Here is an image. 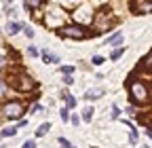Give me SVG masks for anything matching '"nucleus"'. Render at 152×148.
Listing matches in <instances>:
<instances>
[{
    "instance_id": "f257e3e1",
    "label": "nucleus",
    "mask_w": 152,
    "mask_h": 148,
    "mask_svg": "<svg viewBox=\"0 0 152 148\" xmlns=\"http://www.w3.org/2000/svg\"><path fill=\"white\" fill-rule=\"evenodd\" d=\"M7 85H9L11 89H15V91H23V93H30V91H34V87H36L34 78L30 76L28 72H23L21 68L9 70V74H7Z\"/></svg>"
},
{
    "instance_id": "f03ea898",
    "label": "nucleus",
    "mask_w": 152,
    "mask_h": 148,
    "mask_svg": "<svg viewBox=\"0 0 152 148\" xmlns=\"http://www.w3.org/2000/svg\"><path fill=\"white\" fill-rule=\"evenodd\" d=\"M127 91H129V97L133 104H137V106H144V104H150L152 100V93H150V89L144 81H135V78H129L127 81Z\"/></svg>"
},
{
    "instance_id": "7ed1b4c3",
    "label": "nucleus",
    "mask_w": 152,
    "mask_h": 148,
    "mask_svg": "<svg viewBox=\"0 0 152 148\" xmlns=\"http://www.w3.org/2000/svg\"><path fill=\"white\" fill-rule=\"evenodd\" d=\"M57 34L61 36V38H72V40H85L89 36H95L97 32H89L85 26L80 23H68V26H61L57 30Z\"/></svg>"
},
{
    "instance_id": "20e7f679",
    "label": "nucleus",
    "mask_w": 152,
    "mask_h": 148,
    "mask_svg": "<svg viewBox=\"0 0 152 148\" xmlns=\"http://www.w3.org/2000/svg\"><path fill=\"white\" fill-rule=\"evenodd\" d=\"M93 19H95V28H97V32H108V30H112V28H114V23H116L114 15H112L108 9L99 11V15H95Z\"/></svg>"
},
{
    "instance_id": "39448f33",
    "label": "nucleus",
    "mask_w": 152,
    "mask_h": 148,
    "mask_svg": "<svg viewBox=\"0 0 152 148\" xmlns=\"http://www.w3.org/2000/svg\"><path fill=\"white\" fill-rule=\"evenodd\" d=\"M26 112V106L21 102H17V100H11V102H4L2 104V114L7 119H19Z\"/></svg>"
},
{
    "instance_id": "423d86ee",
    "label": "nucleus",
    "mask_w": 152,
    "mask_h": 148,
    "mask_svg": "<svg viewBox=\"0 0 152 148\" xmlns=\"http://www.w3.org/2000/svg\"><path fill=\"white\" fill-rule=\"evenodd\" d=\"M93 11H91V7H78L74 13H72V19L76 21V23H80V26H87V23H91L93 21Z\"/></svg>"
},
{
    "instance_id": "0eeeda50",
    "label": "nucleus",
    "mask_w": 152,
    "mask_h": 148,
    "mask_svg": "<svg viewBox=\"0 0 152 148\" xmlns=\"http://www.w3.org/2000/svg\"><path fill=\"white\" fill-rule=\"evenodd\" d=\"M129 7H131V13L146 15V13H152V0H129Z\"/></svg>"
},
{
    "instance_id": "6e6552de",
    "label": "nucleus",
    "mask_w": 152,
    "mask_h": 148,
    "mask_svg": "<svg viewBox=\"0 0 152 148\" xmlns=\"http://www.w3.org/2000/svg\"><path fill=\"white\" fill-rule=\"evenodd\" d=\"M53 11H55V26L61 28V21L66 19V13H64L61 9H53ZM47 23H49V26L53 23V13H51V9L47 11Z\"/></svg>"
},
{
    "instance_id": "1a4fd4ad",
    "label": "nucleus",
    "mask_w": 152,
    "mask_h": 148,
    "mask_svg": "<svg viewBox=\"0 0 152 148\" xmlns=\"http://www.w3.org/2000/svg\"><path fill=\"white\" fill-rule=\"evenodd\" d=\"M140 70H144V72H150V74H152V51H150L148 55H144V57L140 59Z\"/></svg>"
},
{
    "instance_id": "9d476101",
    "label": "nucleus",
    "mask_w": 152,
    "mask_h": 148,
    "mask_svg": "<svg viewBox=\"0 0 152 148\" xmlns=\"http://www.w3.org/2000/svg\"><path fill=\"white\" fill-rule=\"evenodd\" d=\"M102 95H104V89H87L85 91V100H89V102L99 100Z\"/></svg>"
},
{
    "instance_id": "9b49d317",
    "label": "nucleus",
    "mask_w": 152,
    "mask_h": 148,
    "mask_svg": "<svg viewBox=\"0 0 152 148\" xmlns=\"http://www.w3.org/2000/svg\"><path fill=\"white\" fill-rule=\"evenodd\" d=\"M104 45H110V47H118V45H123V32H116L114 36H110V38H108Z\"/></svg>"
},
{
    "instance_id": "f8f14e48",
    "label": "nucleus",
    "mask_w": 152,
    "mask_h": 148,
    "mask_svg": "<svg viewBox=\"0 0 152 148\" xmlns=\"http://www.w3.org/2000/svg\"><path fill=\"white\" fill-rule=\"evenodd\" d=\"M40 4H42V0H23V7H26L28 11H36Z\"/></svg>"
},
{
    "instance_id": "ddd939ff",
    "label": "nucleus",
    "mask_w": 152,
    "mask_h": 148,
    "mask_svg": "<svg viewBox=\"0 0 152 148\" xmlns=\"http://www.w3.org/2000/svg\"><path fill=\"white\" fill-rule=\"evenodd\" d=\"M21 30H23V26H21V23H17V21H11V23L7 26V32H9L11 36L17 34V32H21Z\"/></svg>"
},
{
    "instance_id": "4468645a",
    "label": "nucleus",
    "mask_w": 152,
    "mask_h": 148,
    "mask_svg": "<svg viewBox=\"0 0 152 148\" xmlns=\"http://www.w3.org/2000/svg\"><path fill=\"white\" fill-rule=\"evenodd\" d=\"M137 121H140L142 125H146V127H150V129H152V112H148V114H140V116H137Z\"/></svg>"
},
{
    "instance_id": "2eb2a0df",
    "label": "nucleus",
    "mask_w": 152,
    "mask_h": 148,
    "mask_svg": "<svg viewBox=\"0 0 152 148\" xmlns=\"http://www.w3.org/2000/svg\"><path fill=\"white\" fill-rule=\"evenodd\" d=\"M49 129H51V123H42L40 127L36 129V138H42V136H47V133H49Z\"/></svg>"
},
{
    "instance_id": "dca6fc26",
    "label": "nucleus",
    "mask_w": 152,
    "mask_h": 148,
    "mask_svg": "<svg viewBox=\"0 0 152 148\" xmlns=\"http://www.w3.org/2000/svg\"><path fill=\"white\" fill-rule=\"evenodd\" d=\"M61 97L66 100V108H68V110L76 108V97H72V95H68V93H61Z\"/></svg>"
},
{
    "instance_id": "f3484780",
    "label": "nucleus",
    "mask_w": 152,
    "mask_h": 148,
    "mask_svg": "<svg viewBox=\"0 0 152 148\" xmlns=\"http://www.w3.org/2000/svg\"><path fill=\"white\" fill-rule=\"evenodd\" d=\"M93 112H95V110H93L91 106H87V108L83 110V121H85V123H89V121L93 119Z\"/></svg>"
},
{
    "instance_id": "a211bd4d",
    "label": "nucleus",
    "mask_w": 152,
    "mask_h": 148,
    "mask_svg": "<svg viewBox=\"0 0 152 148\" xmlns=\"http://www.w3.org/2000/svg\"><path fill=\"white\" fill-rule=\"evenodd\" d=\"M125 51H127L125 47H121V49H114V51H112V55H110V59H112V62H116V59H121Z\"/></svg>"
},
{
    "instance_id": "6ab92c4d",
    "label": "nucleus",
    "mask_w": 152,
    "mask_h": 148,
    "mask_svg": "<svg viewBox=\"0 0 152 148\" xmlns=\"http://www.w3.org/2000/svg\"><path fill=\"white\" fill-rule=\"evenodd\" d=\"M17 133V127H4L2 131H0V136L2 138H11V136H15Z\"/></svg>"
},
{
    "instance_id": "aec40b11",
    "label": "nucleus",
    "mask_w": 152,
    "mask_h": 148,
    "mask_svg": "<svg viewBox=\"0 0 152 148\" xmlns=\"http://www.w3.org/2000/svg\"><path fill=\"white\" fill-rule=\"evenodd\" d=\"M104 62H106V59H104V57H102V55H95V57H93V59H91V64H93V66H102V64H104Z\"/></svg>"
},
{
    "instance_id": "412c9836",
    "label": "nucleus",
    "mask_w": 152,
    "mask_h": 148,
    "mask_svg": "<svg viewBox=\"0 0 152 148\" xmlns=\"http://www.w3.org/2000/svg\"><path fill=\"white\" fill-rule=\"evenodd\" d=\"M59 72H61V74H74V66H61Z\"/></svg>"
},
{
    "instance_id": "4be33fe9",
    "label": "nucleus",
    "mask_w": 152,
    "mask_h": 148,
    "mask_svg": "<svg viewBox=\"0 0 152 148\" xmlns=\"http://www.w3.org/2000/svg\"><path fill=\"white\" fill-rule=\"evenodd\" d=\"M59 116H61L64 123H68V119H70V116H68V108H61V110H59Z\"/></svg>"
},
{
    "instance_id": "5701e85b",
    "label": "nucleus",
    "mask_w": 152,
    "mask_h": 148,
    "mask_svg": "<svg viewBox=\"0 0 152 148\" xmlns=\"http://www.w3.org/2000/svg\"><path fill=\"white\" fill-rule=\"evenodd\" d=\"M23 32H26V36H28V38H34V30H32V28L23 26Z\"/></svg>"
},
{
    "instance_id": "b1692460",
    "label": "nucleus",
    "mask_w": 152,
    "mask_h": 148,
    "mask_svg": "<svg viewBox=\"0 0 152 148\" xmlns=\"http://www.w3.org/2000/svg\"><path fill=\"white\" fill-rule=\"evenodd\" d=\"M21 148H36V142H34V140H28V142H23Z\"/></svg>"
},
{
    "instance_id": "393cba45",
    "label": "nucleus",
    "mask_w": 152,
    "mask_h": 148,
    "mask_svg": "<svg viewBox=\"0 0 152 148\" xmlns=\"http://www.w3.org/2000/svg\"><path fill=\"white\" fill-rule=\"evenodd\" d=\"M28 53L32 55V57H38V55H40V53H38V49H36V47H30V49H28Z\"/></svg>"
},
{
    "instance_id": "a878e982",
    "label": "nucleus",
    "mask_w": 152,
    "mask_h": 148,
    "mask_svg": "<svg viewBox=\"0 0 152 148\" xmlns=\"http://www.w3.org/2000/svg\"><path fill=\"white\" fill-rule=\"evenodd\" d=\"M64 83H66V85H72V83H74L72 74H64Z\"/></svg>"
},
{
    "instance_id": "bb28decb",
    "label": "nucleus",
    "mask_w": 152,
    "mask_h": 148,
    "mask_svg": "<svg viewBox=\"0 0 152 148\" xmlns=\"http://www.w3.org/2000/svg\"><path fill=\"white\" fill-rule=\"evenodd\" d=\"M118 114H121L118 106H112V119H118Z\"/></svg>"
},
{
    "instance_id": "cd10ccee",
    "label": "nucleus",
    "mask_w": 152,
    "mask_h": 148,
    "mask_svg": "<svg viewBox=\"0 0 152 148\" xmlns=\"http://www.w3.org/2000/svg\"><path fill=\"white\" fill-rule=\"evenodd\" d=\"M32 112H36V114H38V112H42V106H40V104H36V106H32Z\"/></svg>"
},
{
    "instance_id": "c85d7f7f",
    "label": "nucleus",
    "mask_w": 152,
    "mask_h": 148,
    "mask_svg": "<svg viewBox=\"0 0 152 148\" xmlns=\"http://www.w3.org/2000/svg\"><path fill=\"white\" fill-rule=\"evenodd\" d=\"M59 144H61V146H64V148H68V146H72V144H70V142H68V140H66V138H59Z\"/></svg>"
},
{
    "instance_id": "c756f323",
    "label": "nucleus",
    "mask_w": 152,
    "mask_h": 148,
    "mask_svg": "<svg viewBox=\"0 0 152 148\" xmlns=\"http://www.w3.org/2000/svg\"><path fill=\"white\" fill-rule=\"evenodd\" d=\"M49 64H59V57H57V55H51V59H49Z\"/></svg>"
},
{
    "instance_id": "7c9ffc66",
    "label": "nucleus",
    "mask_w": 152,
    "mask_h": 148,
    "mask_svg": "<svg viewBox=\"0 0 152 148\" xmlns=\"http://www.w3.org/2000/svg\"><path fill=\"white\" fill-rule=\"evenodd\" d=\"M4 89H7V83H4L2 78H0V93H4Z\"/></svg>"
},
{
    "instance_id": "2f4dec72",
    "label": "nucleus",
    "mask_w": 152,
    "mask_h": 148,
    "mask_svg": "<svg viewBox=\"0 0 152 148\" xmlns=\"http://www.w3.org/2000/svg\"><path fill=\"white\" fill-rule=\"evenodd\" d=\"M64 2H66V4H68V2H74V0H64Z\"/></svg>"
},
{
    "instance_id": "473e14b6",
    "label": "nucleus",
    "mask_w": 152,
    "mask_h": 148,
    "mask_svg": "<svg viewBox=\"0 0 152 148\" xmlns=\"http://www.w3.org/2000/svg\"><path fill=\"white\" fill-rule=\"evenodd\" d=\"M2 64H4V59H2V57H0V66H2Z\"/></svg>"
},
{
    "instance_id": "72a5a7b5",
    "label": "nucleus",
    "mask_w": 152,
    "mask_h": 148,
    "mask_svg": "<svg viewBox=\"0 0 152 148\" xmlns=\"http://www.w3.org/2000/svg\"><path fill=\"white\" fill-rule=\"evenodd\" d=\"M68 148H74V146H68Z\"/></svg>"
},
{
    "instance_id": "f704fd0d",
    "label": "nucleus",
    "mask_w": 152,
    "mask_h": 148,
    "mask_svg": "<svg viewBox=\"0 0 152 148\" xmlns=\"http://www.w3.org/2000/svg\"><path fill=\"white\" fill-rule=\"evenodd\" d=\"M144 148H150V146H144Z\"/></svg>"
}]
</instances>
